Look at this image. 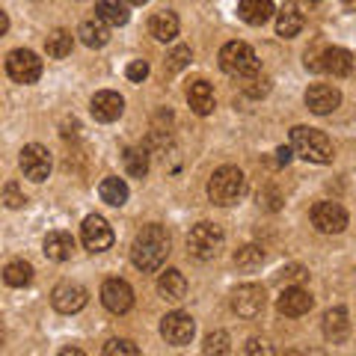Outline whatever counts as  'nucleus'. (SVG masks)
Here are the masks:
<instances>
[{"mask_svg":"<svg viewBox=\"0 0 356 356\" xmlns=\"http://www.w3.org/2000/svg\"><path fill=\"white\" fill-rule=\"evenodd\" d=\"M166 255H170V235H166V229L158 226V222L143 226L137 232V238H134V243H131L134 267H140L143 273H152L166 261Z\"/></svg>","mask_w":356,"mask_h":356,"instance_id":"f257e3e1","label":"nucleus"},{"mask_svg":"<svg viewBox=\"0 0 356 356\" xmlns=\"http://www.w3.org/2000/svg\"><path fill=\"white\" fill-rule=\"evenodd\" d=\"M98 193H102V202L113 205V208H122L128 202V184L122 181V178H116V175L104 178L102 187H98Z\"/></svg>","mask_w":356,"mask_h":356,"instance_id":"bb28decb","label":"nucleus"},{"mask_svg":"<svg viewBox=\"0 0 356 356\" xmlns=\"http://www.w3.org/2000/svg\"><path fill=\"white\" fill-rule=\"evenodd\" d=\"M243 193H247V175H243L238 166H220V170L208 178V199L220 208L235 205Z\"/></svg>","mask_w":356,"mask_h":356,"instance_id":"f03ea898","label":"nucleus"},{"mask_svg":"<svg viewBox=\"0 0 356 356\" xmlns=\"http://www.w3.org/2000/svg\"><path fill=\"white\" fill-rule=\"evenodd\" d=\"M318 72H327L332 77H348L353 72V54L348 48H324Z\"/></svg>","mask_w":356,"mask_h":356,"instance_id":"f3484780","label":"nucleus"},{"mask_svg":"<svg viewBox=\"0 0 356 356\" xmlns=\"http://www.w3.org/2000/svg\"><path fill=\"white\" fill-rule=\"evenodd\" d=\"M110 24H104L102 18H92V21H83L81 30H77V36H81V42L86 44V48H104V44L110 42Z\"/></svg>","mask_w":356,"mask_h":356,"instance_id":"393cba45","label":"nucleus"},{"mask_svg":"<svg viewBox=\"0 0 356 356\" xmlns=\"http://www.w3.org/2000/svg\"><path fill=\"white\" fill-rule=\"evenodd\" d=\"M222 241H226V235H222L220 226H214V222H196L191 229V235H187V250L199 261H211L220 255Z\"/></svg>","mask_w":356,"mask_h":356,"instance_id":"39448f33","label":"nucleus"},{"mask_svg":"<svg viewBox=\"0 0 356 356\" xmlns=\"http://www.w3.org/2000/svg\"><path fill=\"white\" fill-rule=\"evenodd\" d=\"M6 30H9V18L0 15V33H6Z\"/></svg>","mask_w":356,"mask_h":356,"instance_id":"37998d69","label":"nucleus"},{"mask_svg":"<svg viewBox=\"0 0 356 356\" xmlns=\"http://www.w3.org/2000/svg\"><path fill=\"white\" fill-rule=\"evenodd\" d=\"M158 291L163 300H170V303H181L187 297V280L181 270H163L161 280H158Z\"/></svg>","mask_w":356,"mask_h":356,"instance_id":"aec40b11","label":"nucleus"},{"mask_svg":"<svg viewBox=\"0 0 356 356\" xmlns=\"http://www.w3.org/2000/svg\"><path fill=\"white\" fill-rule=\"evenodd\" d=\"M243 353H270V348H267L264 341H259V339H250L247 348H243Z\"/></svg>","mask_w":356,"mask_h":356,"instance_id":"4c0bfd02","label":"nucleus"},{"mask_svg":"<svg viewBox=\"0 0 356 356\" xmlns=\"http://www.w3.org/2000/svg\"><path fill=\"white\" fill-rule=\"evenodd\" d=\"M309 3H318V0H309Z\"/></svg>","mask_w":356,"mask_h":356,"instance_id":"a18cd8bd","label":"nucleus"},{"mask_svg":"<svg viewBox=\"0 0 356 356\" xmlns=\"http://www.w3.org/2000/svg\"><path fill=\"white\" fill-rule=\"evenodd\" d=\"M238 15H241V21H247L252 27H261L264 21H270V15H273V0H241Z\"/></svg>","mask_w":356,"mask_h":356,"instance_id":"4be33fe9","label":"nucleus"},{"mask_svg":"<svg viewBox=\"0 0 356 356\" xmlns=\"http://www.w3.org/2000/svg\"><path fill=\"white\" fill-rule=\"evenodd\" d=\"M125 74H128V81H146L149 77V63L146 60H134Z\"/></svg>","mask_w":356,"mask_h":356,"instance_id":"e433bc0d","label":"nucleus"},{"mask_svg":"<svg viewBox=\"0 0 356 356\" xmlns=\"http://www.w3.org/2000/svg\"><path fill=\"white\" fill-rule=\"evenodd\" d=\"M232 348H229V336L222 330H217V332H211V336L205 339V344H202V353H229Z\"/></svg>","mask_w":356,"mask_h":356,"instance_id":"72a5a7b5","label":"nucleus"},{"mask_svg":"<svg viewBox=\"0 0 356 356\" xmlns=\"http://www.w3.org/2000/svg\"><path fill=\"white\" fill-rule=\"evenodd\" d=\"M102 303L113 315H125L134 306V288L125 280H107L102 285Z\"/></svg>","mask_w":356,"mask_h":356,"instance_id":"ddd939ff","label":"nucleus"},{"mask_svg":"<svg viewBox=\"0 0 356 356\" xmlns=\"http://www.w3.org/2000/svg\"><path fill=\"white\" fill-rule=\"evenodd\" d=\"M344 3V9H348V13H356V0H341Z\"/></svg>","mask_w":356,"mask_h":356,"instance_id":"79ce46f5","label":"nucleus"},{"mask_svg":"<svg viewBox=\"0 0 356 356\" xmlns=\"http://www.w3.org/2000/svg\"><path fill=\"white\" fill-rule=\"evenodd\" d=\"M341 104V92L336 86H330V83H315V86H309L306 89V107L312 110V113H318V116H327L332 113Z\"/></svg>","mask_w":356,"mask_h":356,"instance_id":"2eb2a0df","label":"nucleus"},{"mask_svg":"<svg viewBox=\"0 0 356 356\" xmlns=\"http://www.w3.org/2000/svg\"><path fill=\"white\" fill-rule=\"evenodd\" d=\"M81 241H83V247L89 252H104V250L113 247V229L107 226L104 217L89 214L83 220V226H81Z\"/></svg>","mask_w":356,"mask_h":356,"instance_id":"9d476101","label":"nucleus"},{"mask_svg":"<svg viewBox=\"0 0 356 356\" xmlns=\"http://www.w3.org/2000/svg\"><path fill=\"white\" fill-rule=\"evenodd\" d=\"M187 102H191V110L196 116L214 113V89H211L208 81H193L187 86Z\"/></svg>","mask_w":356,"mask_h":356,"instance_id":"a211bd4d","label":"nucleus"},{"mask_svg":"<svg viewBox=\"0 0 356 356\" xmlns=\"http://www.w3.org/2000/svg\"><path fill=\"white\" fill-rule=\"evenodd\" d=\"M291 158H294V149H285V146H282L280 152H276V163H280V166H285Z\"/></svg>","mask_w":356,"mask_h":356,"instance_id":"ea45409f","label":"nucleus"},{"mask_svg":"<svg viewBox=\"0 0 356 356\" xmlns=\"http://www.w3.org/2000/svg\"><path fill=\"white\" fill-rule=\"evenodd\" d=\"M264 303H267V297H264L261 285L247 282L232 291V309H235V315H241V318H259L264 312Z\"/></svg>","mask_w":356,"mask_h":356,"instance_id":"6e6552de","label":"nucleus"},{"mask_svg":"<svg viewBox=\"0 0 356 356\" xmlns=\"http://www.w3.org/2000/svg\"><path fill=\"white\" fill-rule=\"evenodd\" d=\"M86 288L77 285V282H60L57 288L51 291V303L57 312H63V315H74V312H81L86 306Z\"/></svg>","mask_w":356,"mask_h":356,"instance_id":"f8f14e48","label":"nucleus"},{"mask_svg":"<svg viewBox=\"0 0 356 356\" xmlns=\"http://www.w3.org/2000/svg\"><path fill=\"white\" fill-rule=\"evenodd\" d=\"M83 350L81 348H65V350H60V356H81Z\"/></svg>","mask_w":356,"mask_h":356,"instance_id":"a19ab883","label":"nucleus"},{"mask_svg":"<svg viewBox=\"0 0 356 356\" xmlns=\"http://www.w3.org/2000/svg\"><path fill=\"white\" fill-rule=\"evenodd\" d=\"M312 306H315V297H312L306 288H300V285L285 288V291L280 294V300H276V309H280V315H285V318L306 315V312H312Z\"/></svg>","mask_w":356,"mask_h":356,"instance_id":"4468645a","label":"nucleus"},{"mask_svg":"<svg viewBox=\"0 0 356 356\" xmlns=\"http://www.w3.org/2000/svg\"><path fill=\"white\" fill-rule=\"evenodd\" d=\"M18 166L30 181H44V178L51 175V152L44 146H39V143H30V146L21 149Z\"/></svg>","mask_w":356,"mask_h":356,"instance_id":"0eeeda50","label":"nucleus"},{"mask_svg":"<svg viewBox=\"0 0 356 356\" xmlns=\"http://www.w3.org/2000/svg\"><path fill=\"white\" fill-rule=\"evenodd\" d=\"M261 261H264V250L255 247V243H247V247L235 252V264L241 270H255V267H261Z\"/></svg>","mask_w":356,"mask_h":356,"instance_id":"7c9ffc66","label":"nucleus"},{"mask_svg":"<svg viewBox=\"0 0 356 356\" xmlns=\"http://www.w3.org/2000/svg\"><path fill=\"white\" fill-rule=\"evenodd\" d=\"M220 69L232 77H255L261 63L247 42H226L220 48Z\"/></svg>","mask_w":356,"mask_h":356,"instance_id":"20e7f679","label":"nucleus"},{"mask_svg":"<svg viewBox=\"0 0 356 356\" xmlns=\"http://www.w3.org/2000/svg\"><path fill=\"white\" fill-rule=\"evenodd\" d=\"M102 353H104V356H137L140 348H137L134 341H128V339H113V341L104 344Z\"/></svg>","mask_w":356,"mask_h":356,"instance_id":"2f4dec72","label":"nucleus"},{"mask_svg":"<svg viewBox=\"0 0 356 356\" xmlns=\"http://www.w3.org/2000/svg\"><path fill=\"white\" fill-rule=\"evenodd\" d=\"M312 222H315V229L324 232V235H341V232L348 229V211L339 202H318L312 208Z\"/></svg>","mask_w":356,"mask_h":356,"instance_id":"1a4fd4ad","label":"nucleus"},{"mask_svg":"<svg viewBox=\"0 0 356 356\" xmlns=\"http://www.w3.org/2000/svg\"><path fill=\"white\" fill-rule=\"evenodd\" d=\"M3 202H6V208H21L27 199H24V193L18 191V184H6L3 187Z\"/></svg>","mask_w":356,"mask_h":356,"instance_id":"f704fd0d","label":"nucleus"},{"mask_svg":"<svg viewBox=\"0 0 356 356\" xmlns=\"http://www.w3.org/2000/svg\"><path fill=\"white\" fill-rule=\"evenodd\" d=\"M6 74L13 77L15 83H36L39 77H42V60L33 51H24V48L9 51V57H6Z\"/></svg>","mask_w":356,"mask_h":356,"instance_id":"423d86ee","label":"nucleus"},{"mask_svg":"<svg viewBox=\"0 0 356 356\" xmlns=\"http://www.w3.org/2000/svg\"><path fill=\"white\" fill-rule=\"evenodd\" d=\"M348 332H350L348 309H344V306L330 309L327 315H324V336H327V341H332V344H341L344 339H348Z\"/></svg>","mask_w":356,"mask_h":356,"instance_id":"6ab92c4d","label":"nucleus"},{"mask_svg":"<svg viewBox=\"0 0 356 356\" xmlns=\"http://www.w3.org/2000/svg\"><path fill=\"white\" fill-rule=\"evenodd\" d=\"M300 30H303V15L297 13V6L294 3L282 6V13L276 15V33H280L282 39H294Z\"/></svg>","mask_w":356,"mask_h":356,"instance_id":"a878e982","label":"nucleus"},{"mask_svg":"<svg viewBox=\"0 0 356 356\" xmlns=\"http://www.w3.org/2000/svg\"><path fill=\"white\" fill-rule=\"evenodd\" d=\"M72 250H74V238L69 232H51V235L44 238V255H48L51 261L72 259Z\"/></svg>","mask_w":356,"mask_h":356,"instance_id":"b1692460","label":"nucleus"},{"mask_svg":"<svg viewBox=\"0 0 356 356\" xmlns=\"http://www.w3.org/2000/svg\"><path fill=\"white\" fill-rule=\"evenodd\" d=\"M89 110H92V116L98 122H116L122 116V110H125V102H122V95L113 92V89H102V92L92 95Z\"/></svg>","mask_w":356,"mask_h":356,"instance_id":"dca6fc26","label":"nucleus"},{"mask_svg":"<svg viewBox=\"0 0 356 356\" xmlns=\"http://www.w3.org/2000/svg\"><path fill=\"white\" fill-rule=\"evenodd\" d=\"M267 89H270V81H267V77H250V83L243 86V92L259 98V95H267Z\"/></svg>","mask_w":356,"mask_h":356,"instance_id":"c9c22d12","label":"nucleus"},{"mask_svg":"<svg viewBox=\"0 0 356 356\" xmlns=\"http://www.w3.org/2000/svg\"><path fill=\"white\" fill-rule=\"evenodd\" d=\"M95 15L104 21V24L110 27H122V24H128V0H98L95 3Z\"/></svg>","mask_w":356,"mask_h":356,"instance_id":"412c9836","label":"nucleus"},{"mask_svg":"<svg viewBox=\"0 0 356 356\" xmlns=\"http://www.w3.org/2000/svg\"><path fill=\"white\" fill-rule=\"evenodd\" d=\"M196 332V324L191 315H184V312H170L163 321H161V336L166 339V344H172V348H184V344H191Z\"/></svg>","mask_w":356,"mask_h":356,"instance_id":"9b49d317","label":"nucleus"},{"mask_svg":"<svg viewBox=\"0 0 356 356\" xmlns=\"http://www.w3.org/2000/svg\"><path fill=\"white\" fill-rule=\"evenodd\" d=\"M149 33L158 42H172L178 36V15L170 13V9H161V13H154L152 21H149Z\"/></svg>","mask_w":356,"mask_h":356,"instance_id":"5701e85b","label":"nucleus"},{"mask_svg":"<svg viewBox=\"0 0 356 356\" xmlns=\"http://www.w3.org/2000/svg\"><path fill=\"white\" fill-rule=\"evenodd\" d=\"M291 149L297 158H303L309 163H330L332 161V143L324 131L297 125L291 131Z\"/></svg>","mask_w":356,"mask_h":356,"instance_id":"7ed1b4c3","label":"nucleus"},{"mask_svg":"<svg viewBox=\"0 0 356 356\" xmlns=\"http://www.w3.org/2000/svg\"><path fill=\"white\" fill-rule=\"evenodd\" d=\"M191 60H193L191 48H187V44H178V48H175V51L170 54V60H166V72H170V74L181 72L184 65H191Z\"/></svg>","mask_w":356,"mask_h":356,"instance_id":"473e14b6","label":"nucleus"},{"mask_svg":"<svg viewBox=\"0 0 356 356\" xmlns=\"http://www.w3.org/2000/svg\"><path fill=\"white\" fill-rule=\"evenodd\" d=\"M285 276H288V280H291V282H300V280H306V270H303V267H288V270H285Z\"/></svg>","mask_w":356,"mask_h":356,"instance_id":"58836bf2","label":"nucleus"},{"mask_svg":"<svg viewBox=\"0 0 356 356\" xmlns=\"http://www.w3.org/2000/svg\"><path fill=\"white\" fill-rule=\"evenodd\" d=\"M44 51H48L51 60H63L72 54V33L69 30H54L48 39H44Z\"/></svg>","mask_w":356,"mask_h":356,"instance_id":"c85d7f7f","label":"nucleus"},{"mask_svg":"<svg viewBox=\"0 0 356 356\" xmlns=\"http://www.w3.org/2000/svg\"><path fill=\"white\" fill-rule=\"evenodd\" d=\"M3 280H6V285H13V288L30 285V282H33V264H30V261H21V259L9 261V264L3 267Z\"/></svg>","mask_w":356,"mask_h":356,"instance_id":"cd10ccee","label":"nucleus"},{"mask_svg":"<svg viewBox=\"0 0 356 356\" xmlns=\"http://www.w3.org/2000/svg\"><path fill=\"white\" fill-rule=\"evenodd\" d=\"M122 161H125V170H128L131 178H146V172H149V154H146V149H125Z\"/></svg>","mask_w":356,"mask_h":356,"instance_id":"c756f323","label":"nucleus"},{"mask_svg":"<svg viewBox=\"0 0 356 356\" xmlns=\"http://www.w3.org/2000/svg\"><path fill=\"white\" fill-rule=\"evenodd\" d=\"M131 6H143V3H149V0H128Z\"/></svg>","mask_w":356,"mask_h":356,"instance_id":"c03bdc74","label":"nucleus"}]
</instances>
